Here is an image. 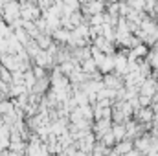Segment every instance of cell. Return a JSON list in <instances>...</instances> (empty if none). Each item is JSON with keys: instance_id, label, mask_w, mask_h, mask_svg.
I'll return each mask as SVG.
<instances>
[{"instance_id": "obj_1", "label": "cell", "mask_w": 158, "mask_h": 156, "mask_svg": "<svg viewBox=\"0 0 158 156\" xmlns=\"http://www.w3.org/2000/svg\"><path fill=\"white\" fill-rule=\"evenodd\" d=\"M112 119H99V121H96L94 125H92V132H94V136H96V140L98 142H101V138L107 134V132H110L112 130Z\"/></svg>"}, {"instance_id": "obj_2", "label": "cell", "mask_w": 158, "mask_h": 156, "mask_svg": "<svg viewBox=\"0 0 158 156\" xmlns=\"http://www.w3.org/2000/svg\"><path fill=\"white\" fill-rule=\"evenodd\" d=\"M103 84H105L107 88L114 90V92H118V90H121V88H125L123 77L118 76L116 72H112V74H109V76H103Z\"/></svg>"}, {"instance_id": "obj_3", "label": "cell", "mask_w": 158, "mask_h": 156, "mask_svg": "<svg viewBox=\"0 0 158 156\" xmlns=\"http://www.w3.org/2000/svg\"><path fill=\"white\" fill-rule=\"evenodd\" d=\"M158 94V88H156V81L153 77L145 79L143 81V84H142V88H140V96H145V97H155Z\"/></svg>"}, {"instance_id": "obj_4", "label": "cell", "mask_w": 158, "mask_h": 156, "mask_svg": "<svg viewBox=\"0 0 158 156\" xmlns=\"http://www.w3.org/2000/svg\"><path fill=\"white\" fill-rule=\"evenodd\" d=\"M98 70H99V74H103V76L112 74V72H114V55H107V57L103 59V63L98 66Z\"/></svg>"}, {"instance_id": "obj_5", "label": "cell", "mask_w": 158, "mask_h": 156, "mask_svg": "<svg viewBox=\"0 0 158 156\" xmlns=\"http://www.w3.org/2000/svg\"><path fill=\"white\" fill-rule=\"evenodd\" d=\"M132 149H134V142H132V140H129V138H127V140H123V142H119L118 145L114 147V151H116L119 156L129 154Z\"/></svg>"}, {"instance_id": "obj_6", "label": "cell", "mask_w": 158, "mask_h": 156, "mask_svg": "<svg viewBox=\"0 0 158 156\" xmlns=\"http://www.w3.org/2000/svg\"><path fill=\"white\" fill-rule=\"evenodd\" d=\"M15 112V103L13 99H2L0 101V117H6Z\"/></svg>"}, {"instance_id": "obj_7", "label": "cell", "mask_w": 158, "mask_h": 156, "mask_svg": "<svg viewBox=\"0 0 158 156\" xmlns=\"http://www.w3.org/2000/svg\"><path fill=\"white\" fill-rule=\"evenodd\" d=\"M81 70L88 76V77H92L94 74H98L99 70H98V64L94 63V59H86L85 63H81Z\"/></svg>"}, {"instance_id": "obj_8", "label": "cell", "mask_w": 158, "mask_h": 156, "mask_svg": "<svg viewBox=\"0 0 158 156\" xmlns=\"http://www.w3.org/2000/svg\"><path fill=\"white\" fill-rule=\"evenodd\" d=\"M112 134L116 136V140L119 142H123V140H127V129H125V125H118V123H114L112 125Z\"/></svg>"}, {"instance_id": "obj_9", "label": "cell", "mask_w": 158, "mask_h": 156, "mask_svg": "<svg viewBox=\"0 0 158 156\" xmlns=\"http://www.w3.org/2000/svg\"><path fill=\"white\" fill-rule=\"evenodd\" d=\"M90 26H103L105 24V13H99V15H94L86 20Z\"/></svg>"}, {"instance_id": "obj_10", "label": "cell", "mask_w": 158, "mask_h": 156, "mask_svg": "<svg viewBox=\"0 0 158 156\" xmlns=\"http://www.w3.org/2000/svg\"><path fill=\"white\" fill-rule=\"evenodd\" d=\"M48 156H55V154H48Z\"/></svg>"}]
</instances>
